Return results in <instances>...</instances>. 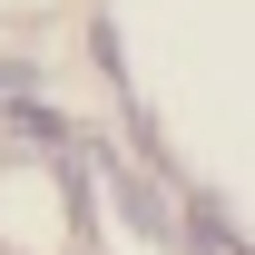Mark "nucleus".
Wrapping results in <instances>:
<instances>
[]
</instances>
